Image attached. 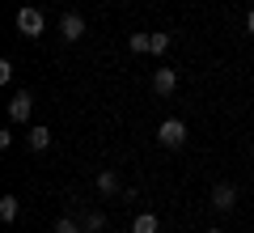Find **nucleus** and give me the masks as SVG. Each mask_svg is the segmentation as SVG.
<instances>
[{
	"instance_id": "nucleus-1",
	"label": "nucleus",
	"mask_w": 254,
	"mask_h": 233,
	"mask_svg": "<svg viewBox=\"0 0 254 233\" xmlns=\"http://www.w3.org/2000/svg\"><path fill=\"white\" fill-rule=\"evenodd\" d=\"M17 30H21L26 38H38V34L47 30V17H43L38 9H30V4H26V9H17Z\"/></svg>"
},
{
	"instance_id": "nucleus-2",
	"label": "nucleus",
	"mask_w": 254,
	"mask_h": 233,
	"mask_svg": "<svg viewBox=\"0 0 254 233\" xmlns=\"http://www.w3.org/2000/svg\"><path fill=\"white\" fill-rule=\"evenodd\" d=\"M157 140H161V149H178V144L187 140V123H182V119H165V123L157 127Z\"/></svg>"
},
{
	"instance_id": "nucleus-3",
	"label": "nucleus",
	"mask_w": 254,
	"mask_h": 233,
	"mask_svg": "<svg viewBox=\"0 0 254 233\" xmlns=\"http://www.w3.org/2000/svg\"><path fill=\"white\" fill-rule=\"evenodd\" d=\"M60 38L64 43H81L85 38V17L81 13H64L60 17Z\"/></svg>"
},
{
	"instance_id": "nucleus-4",
	"label": "nucleus",
	"mask_w": 254,
	"mask_h": 233,
	"mask_svg": "<svg viewBox=\"0 0 254 233\" xmlns=\"http://www.w3.org/2000/svg\"><path fill=\"white\" fill-rule=\"evenodd\" d=\"M30 115H34V98H30L26 89L13 93V98H9V119H13V123H26Z\"/></svg>"
},
{
	"instance_id": "nucleus-5",
	"label": "nucleus",
	"mask_w": 254,
	"mask_h": 233,
	"mask_svg": "<svg viewBox=\"0 0 254 233\" xmlns=\"http://www.w3.org/2000/svg\"><path fill=\"white\" fill-rule=\"evenodd\" d=\"M212 208H216V212H233L237 208V191L229 187V182H216V187H212Z\"/></svg>"
},
{
	"instance_id": "nucleus-6",
	"label": "nucleus",
	"mask_w": 254,
	"mask_h": 233,
	"mask_svg": "<svg viewBox=\"0 0 254 233\" xmlns=\"http://www.w3.org/2000/svg\"><path fill=\"white\" fill-rule=\"evenodd\" d=\"M153 89L161 93V98H170V93L178 89V72H174V68H157L153 72Z\"/></svg>"
},
{
	"instance_id": "nucleus-7",
	"label": "nucleus",
	"mask_w": 254,
	"mask_h": 233,
	"mask_svg": "<svg viewBox=\"0 0 254 233\" xmlns=\"http://www.w3.org/2000/svg\"><path fill=\"white\" fill-rule=\"evenodd\" d=\"M17 216H21V199L17 195H0V221H17Z\"/></svg>"
},
{
	"instance_id": "nucleus-8",
	"label": "nucleus",
	"mask_w": 254,
	"mask_h": 233,
	"mask_svg": "<svg viewBox=\"0 0 254 233\" xmlns=\"http://www.w3.org/2000/svg\"><path fill=\"white\" fill-rule=\"evenodd\" d=\"M26 144H30L34 153H43L47 144H51V127H30V132H26Z\"/></svg>"
},
{
	"instance_id": "nucleus-9",
	"label": "nucleus",
	"mask_w": 254,
	"mask_h": 233,
	"mask_svg": "<svg viewBox=\"0 0 254 233\" xmlns=\"http://www.w3.org/2000/svg\"><path fill=\"white\" fill-rule=\"evenodd\" d=\"M119 187H123V182H119L115 170H102L98 174V191H102V195H119Z\"/></svg>"
},
{
	"instance_id": "nucleus-10",
	"label": "nucleus",
	"mask_w": 254,
	"mask_h": 233,
	"mask_svg": "<svg viewBox=\"0 0 254 233\" xmlns=\"http://www.w3.org/2000/svg\"><path fill=\"white\" fill-rule=\"evenodd\" d=\"M157 229H161V221H157L153 212H140L136 225H131V233H157Z\"/></svg>"
},
{
	"instance_id": "nucleus-11",
	"label": "nucleus",
	"mask_w": 254,
	"mask_h": 233,
	"mask_svg": "<svg viewBox=\"0 0 254 233\" xmlns=\"http://www.w3.org/2000/svg\"><path fill=\"white\" fill-rule=\"evenodd\" d=\"M127 51H136V55L153 51V34H127Z\"/></svg>"
},
{
	"instance_id": "nucleus-12",
	"label": "nucleus",
	"mask_w": 254,
	"mask_h": 233,
	"mask_svg": "<svg viewBox=\"0 0 254 233\" xmlns=\"http://www.w3.org/2000/svg\"><path fill=\"white\" fill-rule=\"evenodd\" d=\"M81 225H85V233H102V229H106V216L93 208V212H85V221H81Z\"/></svg>"
},
{
	"instance_id": "nucleus-13",
	"label": "nucleus",
	"mask_w": 254,
	"mask_h": 233,
	"mask_svg": "<svg viewBox=\"0 0 254 233\" xmlns=\"http://www.w3.org/2000/svg\"><path fill=\"white\" fill-rule=\"evenodd\" d=\"M55 233H85V225H76L72 216H60L55 221Z\"/></svg>"
},
{
	"instance_id": "nucleus-14",
	"label": "nucleus",
	"mask_w": 254,
	"mask_h": 233,
	"mask_svg": "<svg viewBox=\"0 0 254 233\" xmlns=\"http://www.w3.org/2000/svg\"><path fill=\"white\" fill-rule=\"evenodd\" d=\"M153 51H157V55L170 51V34H153Z\"/></svg>"
},
{
	"instance_id": "nucleus-15",
	"label": "nucleus",
	"mask_w": 254,
	"mask_h": 233,
	"mask_svg": "<svg viewBox=\"0 0 254 233\" xmlns=\"http://www.w3.org/2000/svg\"><path fill=\"white\" fill-rule=\"evenodd\" d=\"M9 81H13V64L0 60V85H9Z\"/></svg>"
},
{
	"instance_id": "nucleus-16",
	"label": "nucleus",
	"mask_w": 254,
	"mask_h": 233,
	"mask_svg": "<svg viewBox=\"0 0 254 233\" xmlns=\"http://www.w3.org/2000/svg\"><path fill=\"white\" fill-rule=\"evenodd\" d=\"M246 30H250V34H254V9L246 13Z\"/></svg>"
},
{
	"instance_id": "nucleus-17",
	"label": "nucleus",
	"mask_w": 254,
	"mask_h": 233,
	"mask_svg": "<svg viewBox=\"0 0 254 233\" xmlns=\"http://www.w3.org/2000/svg\"><path fill=\"white\" fill-rule=\"evenodd\" d=\"M208 233H225V229H216V225H212V229H208Z\"/></svg>"
}]
</instances>
